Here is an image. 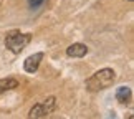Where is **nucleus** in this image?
<instances>
[{
  "label": "nucleus",
  "mask_w": 134,
  "mask_h": 119,
  "mask_svg": "<svg viewBox=\"0 0 134 119\" xmlns=\"http://www.w3.org/2000/svg\"><path fill=\"white\" fill-rule=\"evenodd\" d=\"M116 81V73L114 70L111 68H103L99 71H96L93 76H90L86 80L85 86L90 93H96V91H101V89H106V88L113 86V83Z\"/></svg>",
  "instance_id": "f257e3e1"
},
{
  "label": "nucleus",
  "mask_w": 134,
  "mask_h": 119,
  "mask_svg": "<svg viewBox=\"0 0 134 119\" xmlns=\"http://www.w3.org/2000/svg\"><path fill=\"white\" fill-rule=\"evenodd\" d=\"M30 40H32L30 33H20L17 30H13V32H8L5 37V46L13 55H20L25 50V46L30 43Z\"/></svg>",
  "instance_id": "f03ea898"
},
{
  "label": "nucleus",
  "mask_w": 134,
  "mask_h": 119,
  "mask_svg": "<svg viewBox=\"0 0 134 119\" xmlns=\"http://www.w3.org/2000/svg\"><path fill=\"white\" fill-rule=\"evenodd\" d=\"M55 106H56V99L53 96L46 98L43 99L42 103H38V104H35L32 109L28 112V117L32 119H38V117H48L51 112L55 111Z\"/></svg>",
  "instance_id": "7ed1b4c3"
},
{
  "label": "nucleus",
  "mask_w": 134,
  "mask_h": 119,
  "mask_svg": "<svg viewBox=\"0 0 134 119\" xmlns=\"http://www.w3.org/2000/svg\"><path fill=\"white\" fill-rule=\"evenodd\" d=\"M42 60H43V53L40 51V53H35L32 56H28L27 60H25V63H23V68L27 73H35V71L38 70V66L40 63H42Z\"/></svg>",
  "instance_id": "20e7f679"
},
{
  "label": "nucleus",
  "mask_w": 134,
  "mask_h": 119,
  "mask_svg": "<svg viewBox=\"0 0 134 119\" xmlns=\"http://www.w3.org/2000/svg\"><path fill=\"white\" fill-rule=\"evenodd\" d=\"M66 55L71 58H83L85 55H88V46L83 43H73L66 48Z\"/></svg>",
  "instance_id": "39448f33"
},
{
  "label": "nucleus",
  "mask_w": 134,
  "mask_h": 119,
  "mask_svg": "<svg viewBox=\"0 0 134 119\" xmlns=\"http://www.w3.org/2000/svg\"><path fill=\"white\" fill-rule=\"evenodd\" d=\"M131 96H132L131 88H127V86L118 88V91H116V99L119 101L121 104H127V103L131 101Z\"/></svg>",
  "instance_id": "423d86ee"
},
{
  "label": "nucleus",
  "mask_w": 134,
  "mask_h": 119,
  "mask_svg": "<svg viewBox=\"0 0 134 119\" xmlns=\"http://www.w3.org/2000/svg\"><path fill=\"white\" fill-rule=\"evenodd\" d=\"M15 88H18V81L15 78H3L0 80V94H3V93L7 91H12Z\"/></svg>",
  "instance_id": "0eeeda50"
},
{
  "label": "nucleus",
  "mask_w": 134,
  "mask_h": 119,
  "mask_svg": "<svg viewBox=\"0 0 134 119\" xmlns=\"http://www.w3.org/2000/svg\"><path fill=\"white\" fill-rule=\"evenodd\" d=\"M45 0H28V5H30V8H38V7H42Z\"/></svg>",
  "instance_id": "6e6552de"
},
{
  "label": "nucleus",
  "mask_w": 134,
  "mask_h": 119,
  "mask_svg": "<svg viewBox=\"0 0 134 119\" xmlns=\"http://www.w3.org/2000/svg\"><path fill=\"white\" fill-rule=\"evenodd\" d=\"M129 2H132V0H129Z\"/></svg>",
  "instance_id": "1a4fd4ad"
}]
</instances>
